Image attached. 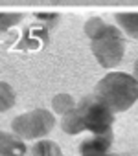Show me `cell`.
Returning a JSON list of instances; mask_svg holds the SVG:
<instances>
[{
  "mask_svg": "<svg viewBox=\"0 0 138 156\" xmlns=\"http://www.w3.org/2000/svg\"><path fill=\"white\" fill-rule=\"evenodd\" d=\"M28 145L13 132H0V156H26Z\"/></svg>",
  "mask_w": 138,
  "mask_h": 156,
  "instance_id": "8992f818",
  "label": "cell"
},
{
  "mask_svg": "<svg viewBox=\"0 0 138 156\" xmlns=\"http://www.w3.org/2000/svg\"><path fill=\"white\" fill-rule=\"evenodd\" d=\"M112 147V132L92 134L79 145V156H109Z\"/></svg>",
  "mask_w": 138,
  "mask_h": 156,
  "instance_id": "5b68a950",
  "label": "cell"
},
{
  "mask_svg": "<svg viewBox=\"0 0 138 156\" xmlns=\"http://www.w3.org/2000/svg\"><path fill=\"white\" fill-rule=\"evenodd\" d=\"M76 99L70 96V94H57L53 99H52V110L59 116H64L66 112H70L76 108Z\"/></svg>",
  "mask_w": 138,
  "mask_h": 156,
  "instance_id": "30bf717a",
  "label": "cell"
},
{
  "mask_svg": "<svg viewBox=\"0 0 138 156\" xmlns=\"http://www.w3.org/2000/svg\"><path fill=\"white\" fill-rule=\"evenodd\" d=\"M85 33L90 39V50L100 66L112 70L125 55V41L122 30L107 24L101 17H92L85 22Z\"/></svg>",
  "mask_w": 138,
  "mask_h": 156,
  "instance_id": "6da1fadb",
  "label": "cell"
},
{
  "mask_svg": "<svg viewBox=\"0 0 138 156\" xmlns=\"http://www.w3.org/2000/svg\"><path fill=\"white\" fill-rule=\"evenodd\" d=\"M30 152H31V156H64L63 151H61V147L55 141L44 140V138L37 140L33 143V147L30 149Z\"/></svg>",
  "mask_w": 138,
  "mask_h": 156,
  "instance_id": "9c48e42d",
  "label": "cell"
},
{
  "mask_svg": "<svg viewBox=\"0 0 138 156\" xmlns=\"http://www.w3.org/2000/svg\"><path fill=\"white\" fill-rule=\"evenodd\" d=\"M85 129L90 130L92 134H105V132H112V123H114V112L96 96L90 94L87 98H83L78 105H76Z\"/></svg>",
  "mask_w": 138,
  "mask_h": 156,
  "instance_id": "277c9868",
  "label": "cell"
},
{
  "mask_svg": "<svg viewBox=\"0 0 138 156\" xmlns=\"http://www.w3.org/2000/svg\"><path fill=\"white\" fill-rule=\"evenodd\" d=\"M133 77L138 81V59L134 61V66H133Z\"/></svg>",
  "mask_w": 138,
  "mask_h": 156,
  "instance_id": "7c38bea8",
  "label": "cell"
},
{
  "mask_svg": "<svg viewBox=\"0 0 138 156\" xmlns=\"http://www.w3.org/2000/svg\"><path fill=\"white\" fill-rule=\"evenodd\" d=\"M15 101H17V96L11 85H8L6 81H0V112L11 110L15 107Z\"/></svg>",
  "mask_w": 138,
  "mask_h": 156,
  "instance_id": "8fae6325",
  "label": "cell"
},
{
  "mask_svg": "<svg viewBox=\"0 0 138 156\" xmlns=\"http://www.w3.org/2000/svg\"><path fill=\"white\" fill-rule=\"evenodd\" d=\"M114 20L125 35L138 41V13H116Z\"/></svg>",
  "mask_w": 138,
  "mask_h": 156,
  "instance_id": "ba28073f",
  "label": "cell"
},
{
  "mask_svg": "<svg viewBox=\"0 0 138 156\" xmlns=\"http://www.w3.org/2000/svg\"><path fill=\"white\" fill-rule=\"evenodd\" d=\"M55 127L53 112L46 108H35L24 114H19L11 121V130L24 141H35L46 138Z\"/></svg>",
  "mask_w": 138,
  "mask_h": 156,
  "instance_id": "3957f363",
  "label": "cell"
},
{
  "mask_svg": "<svg viewBox=\"0 0 138 156\" xmlns=\"http://www.w3.org/2000/svg\"><path fill=\"white\" fill-rule=\"evenodd\" d=\"M109 156H120V154H116V152H109Z\"/></svg>",
  "mask_w": 138,
  "mask_h": 156,
  "instance_id": "4fadbf2b",
  "label": "cell"
},
{
  "mask_svg": "<svg viewBox=\"0 0 138 156\" xmlns=\"http://www.w3.org/2000/svg\"><path fill=\"white\" fill-rule=\"evenodd\" d=\"M94 94L114 112H125L138 101V81L131 73L111 72L96 85Z\"/></svg>",
  "mask_w": 138,
  "mask_h": 156,
  "instance_id": "7a4b0ae2",
  "label": "cell"
},
{
  "mask_svg": "<svg viewBox=\"0 0 138 156\" xmlns=\"http://www.w3.org/2000/svg\"><path fill=\"white\" fill-rule=\"evenodd\" d=\"M61 129H63V132L70 134V136H76V134L87 130V129H85V123H83L79 112H78V108L66 112V114L61 118Z\"/></svg>",
  "mask_w": 138,
  "mask_h": 156,
  "instance_id": "52a82bcc",
  "label": "cell"
}]
</instances>
